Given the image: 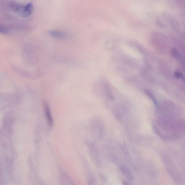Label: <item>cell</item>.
<instances>
[{"mask_svg": "<svg viewBox=\"0 0 185 185\" xmlns=\"http://www.w3.org/2000/svg\"><path fill=\"white\" fill-rule=\"evenodd\" d=\"M10 9L22 18H27L31 14L33 9V5L31 3L22 5L16 2H12L9 4Z\"/></svg>", "mask_w": 185, "mask_h": 185, "instance_id": "1", "label": "cell"}, {"mask_svg": "<svg viewBox=\"0 0 185 185\" xmlns=\"http://www.w3.org/2000/svg\"><path fill=\"white\" fill-rule=\"evenodd\" d=\"M51 37L57 39H64L68 37V34L65 32L58 30H51L49 32Z\"/></svg>", "mask_w": 185, "mask_h": 185, "instance_id": "2", "label": "cell"}, {"mask_svg": "<svg viewBox=\"0 0 185 185\" xmlns=\"http://www.w3.org/2000/svg\"><path fill=\"white\" fill-rule=\"evenodd\" d=\"M44 107L46 117H47V121H48L49 124L50 126H52L53 124V120L52 118L51 112H50V107L46 103L44 104Z\"/></svg>", "mask_w": 185, "mask_h": 185, "instance_id": "3", "label": "cell"}, {"mask_svg": "<svg viewBox=\"0 0 185 185\" xmlns=\"http://www.w3.org/2000/svg\"><path fill=\"white\" fill-rule=\"evenodd\" d=\"M172 54L173 57L176 58V59L181 62H183L185 61V59L181 54L176 49L173 48L172 50Z\"/></svg>", "mask_w": 185, "mask_h": 185, "instance_id": "4", "label": "cell"}, {"mask_svg": "<svg viewBox=\"0 0 185 185\" xmlns=\"http://www.w3.org/2000/svg\"><path fill=\"white\" fill-rule=\"evenodd\" d=\"M120 170L122 172L123 174L125 175V176L126 177L128 178L130 180H132L133 179L132 176L131 174L129 171L128 169L122 166L120 167Z\"/></svg>", "mask_w": 185, "mask_h": 185, "instance_id": "5", "label": "cell"}, {"mask_svg": "<svg viewBox=\"0 0 185 185\" xmlns=\"http://www.w3.org/2000/svg\"><path fill=\"white\" fill-rule=\"evenodd\" d=\"M10 32V30L8 28L2 25H0V33L2 34H8Z\"/></svg>", "mask_w": 185, "mask_h": 185, "instance_id": "6", "label": "cell"}, {"mask_svg": "<svg viewBox=\"0 0 185 185\" xmlns=\"http://www.w3.org/2000/svg\"><path fill=\"white\" fill-rule=\"evenodd\" d=\"M147 94H148L150 98H151L153 101V102H154V103H155V106H158V102L157 101L156 99H155V97L154 96V95H153L152 93H151V92H149V91H147Z\"/></svg>", "mask_w": 185, "mask_h": 185, "instance_id": "7", "label": "cell"}, {"mask_svg": "<svg viewBox=\"0 0 185 185\" xmlns=\"http://www.w3.org/2000/svg\"><path fill=\"white\" fill-rule=\"evenodd\" d=\"M175 76L176 78H182L183 76V74L181 73L178 72H176L175 73Z\"/></svg>", "mask_w": 185, "mask_h": 185, "instance_id": "8", "label": "cell"}]
</instances>
